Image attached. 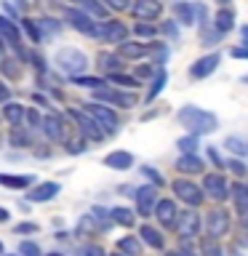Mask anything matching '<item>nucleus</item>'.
<instances>
[{
  "mask_svg": "<svg viewBox=\"0 0 248 256\" xmlns=\"http://www.w3.org/2000/svg\"><path fill=\"white\" fill-rule=\"evenodd\" d=\"M110 80H112L115 86H123V88H134V86H139V80H136V78H126V75H120V72H112Z\"/></svg>",
  "mask_w": 248,
  "mask_h": 256,
  "instance_id": "nucleus-40",
  "label": "nucleus"
},
{
  "mask_svg": "<svg viewBox=\"0 0 248 256\" xmlns=\"http://www.w3.org/2000/svg\"><path fill=\"white\" fill-rule=\"evenodd\" d=\"M152 214H155V219L163 224V227H174V222H176V203L174 200H168V198H163V200H155V206H152Z\"/></svg>",
  "mask_w": 248,
  "mask_h": 256,
  "instance_id": "nucleus-14",
  "label": "nucleus"
},
{
  "mask_svg": "<svg viewBox=\"0 0 248 256\" xmlns=\"http://www.w3.org/2000/svg\"><path fill=\"white\" fill-rule=\"evenodd\" d=\"M0 222H8V211H6L3 206H0Z\"/></svg>",
  "mask_w": 248,
  "mask_h": 256,
  "instance_id": "nucleus-57",
  "label": "nucleus"
},
{
  "mask_svg": "<svg viewBox=\"0 0 248 256\" xmlns=\"http://www.w3.org/2000/svg\"><path fill=\"white\" fill-rule=\"evenodd\" d=\"M227 168L238 176V179H243V176H246V166L240 163V160H227Z\"/></svg>",
  "mask_w": 248,
  "mask_h": 256,
  "instance_id": "nucleus-45",
  "label": "nucleus"
},
{
  "mask_svg": "<svg viewBox=\"0 0 248 256\" xmlns=\"http://www.w3.org/2000/svg\"><path fill=\"white\" fill-rule=\"evenodd\" d=\"M0 70H3V75L6 78H19V67H16V62H11V59H6V62H0Z\"/></svg>",
  "mask_w": 248,
  "mask_h": 256,
  "instance_id": "nucleus-43",
  "label": "nucleus"
},
{
  "mask_svg": "<svg viewBox=\"0 0 248 256\" xmlns=\"http://www.w3.org/2000/svg\"><path fill=\"white\" fill-rule=\"evenodd\" d=\"M203 160H200L195 152H182V158L176 160V171L182 174H203Z\"/></svg>",
  "mask_w": 248,
  "mask_h": 256,
  "instance_id": "nucleus-19",
  "label": "nucleus"
},
{
  "mask_svg": "<svg viewBox=\"0 0 248 256\" xmlns=\"http://www.w3.org/2000/svg\"><path fill=\"white\" fill-rule=\"evenodd\" d=\"M126 24L123 22H115V19H107L104 24L94 30V38L104 40V43H120V40H126Z\"/></svg>",
  "mask_w": 248,
  "mask_h": 256,
  "instance_id": "nucleus-7",
  "label": "nucleus"
},
{
  "mask_svg": "<svg viewBox=\"0 0 248 256\" xmlns=\"http://www.w3.org/2000/svg\"><path fill=\"white\" fill-rule=\"evenodd\" d=\"M40 126H43V131H46L48 139H62V136H64V131H62V120L56 118V115L43 118V120H40Z\"/></svg>",
  "mask_w": 248,
  "mask_h": 256,
  "instance_id": "nucleus-24",
  "label": "nucleus"
},
{
  "mask_svg": "<svg viewBox=\"0 0 248 256\" xmlns=\"http://www.w3.org/2000/svg\"><path fill=\"white\" fill-rule=\"evenodd\" d=\"M134 11L136 19L142 22H150V19H158L160 14H163V6H160V0H134L131 6H128Z\"/></svg>",
  "mask_w": 248,
  "mask_h": 256,
  "instance_id": "nucleus-11",
  "label": "nucleus"
},
{
  "mask_svg": "<svg viewBox=\"0 0 248 256\" xmlns=\"http://www.w3.org/2000/svg\"><path fill=\"white\" fill-rule=\"evenodd\" d=\"M134 32H136V35H139V38H147V40L158 35V30L152 27V24H147V22H142V19H139V22L134 24Z\"/></svg>",
  "mask_w": 248,
  "mask_h": 256,
  "instance_id": "nucleus-37",
  "label": "nucleus"
},
{
  "mask_svg": "<svg viewBox=\"0 0 248 256\" xmlns=\"http://www.w3.org/2000/svg\"><path fill=\"white\" fill-rule=\"evenodd\" d=\"M230 54L235 56V59H246V56H248V51H246V48H232Z\"/></svg>",
  "mask_w": 248,
  "mask_h": 256,
  "instance_id": "nucleus-54",
  "label": "nucleus"
},
{
  "mask_svg": "<svg viewBox=\"0 0 248 256\" xmlns=\"http://www.w3.org/2000/svg\"><path fill=\"white\" fill-rule=\"evenodd\" d=\"M0 144H3V139H0Z\"/></svg>",
  "mask_w": 248,
  "mask_h": 256,
  "instance_id": "nucleus-64",
  "label": "nucleus"
},
{
  "mask_svg": "<svg viewBox=\"0 0 248 256\" xmlns=\"http://www.w3.org/2000/svg\"><path fill=\"white\" fill-rule=\"evenodd\" d=\"M86 112H88V115H91L96 123H99V128H104L107 134L118 131V115H115L110 107H104V104H99V102H91V104L86 107Z\"/></svg>",
  "mask_w": 248,
  "mask_h": 256,
  "instance_id": "nucleus-5",
  "label": "nucleus"
},
{
  "mask_svg": "<svg viewBox=\"0 0 248 256\" xmlns=\"http://www.w3.org/2000/svg\"><path fill=\"white\" fill-rule=\"evenodd\" d=\"M230 198L235 200V208L240 216L248 214V187L246 184H235V187H230Z\"/></svg>",
  "mask_w": 248,
  "mask_h": 256,
  "instance_id": "nucleus-22",
  "label": "nucleus"
},
{
  "mask_svg": "<svg viewBox=\"0 0 248 256\" xmlns=\"http://www.w3.org/2000/svg\"><path fill=\"white\" fill-rule=\"evenodd\" d=\"M70 80H72L75 86H86V88H99V86H104L102 78H88V75H72Z\"/></svg>",
  "mask_w": 248,
  "mask_h": 256,
  "instance_id": "nucleus-36",
  "label": "nucleus"
},
{
  "mask_svg": "<svg viewBox=\"0 0 248 256\" xmlns=\"http://www.w3.org/2000/svg\"><path fill=\"white\" fill-rule=\"evenodd\" d=\"M216 3H227V0H216Z\"/></svg>",
  "mask_w": 248,
  "mask_h": 256,
  "instance_id": "nucleus-61",
  "label": "nucleus"
},
{
  "mask_svg": "<svg viewBox=\"0 0 248 256\" xmlns=\"http://www.w3.org/2000/svg\"><path fill=\"white\" fill-rule=\"evenodd\" d=\"M110 219L115 224H120V227H131V224H134V214L128 211V208H112Z\"/></svg>",
  "mask_w": 248,
  "mask_h": 256,
  "instance_id": "nucleus-31",
  "label": "nucleus"
},
{
  "mask_svg": "<svg viewBox=\"0 0 248 256\" xmlns=\"http://www.w3.org/2000/svg\"><path fill=\"white\" fill-rule=\"evenodd\" d=\"M19 256H43V254H40L38 243H32V240H24V243L19 246Z\"/></svg>",
  "mask_w": 248,
  "mask_h": 256,
  "instance_id": "nucleus-42",
  "label": "nucleus"
},
{
  "mask_svg": "<svg viewBox=\"0 0 248 256\" xmlns=\"http://www.w3.org/2000/svg\"><path fill=\"white\" fill-rule=\"evenodd\" d=\"M232 27H235V11L232 8H222L219 14H216V32H230Z\"/></svg>",
  "mask_w": 248,
  "mask_h": 256,
  "instance_id": "nucleus-25",
  "label": "nucleus"
},
{
  "mask_svg": "<svg viewBox=\"0 0 248 256\" xmlns=\"http://www.w3.org/2000/svg\"><path fill=\"white\" fill-rule=\"evenodd\" d=\"M206 230L211 238H224L230 232V214L224 211V208H214V211H208L206 216Z\"/></svg>",
  "mask_w": 248,
  "mask_h": 256,
  "instance_id": "nucleus-6",
  "label": "nucleus"
},
{
  "mask_svg": "<svg viewBox=\"0 0 248 256\" xmlns=\"http://www.w3.org/2000/svg\"><path fill=\"white\" fill-rule=\"evenodd\" d=\"M118 251H123L126 256H142V243L136 238H123L118 243Z\"/></svg>",
  "mask_w": 248,
  "mask_h": 256,
  "instance_id": "nucleus-30",
  "label": "nucleus"
},
{
  "mask_svg": "<svg viewBox=\"0 0 248 256\" xmlns=\"http://www.w3.org/2000/svg\"><path fill=\"white\" fill-rule=\"evenodd\" d=\"M67 150L72 152V155H80V152L86 150V144H83V142H70V144H67Z\"/></svg>",
  "mask_w": 248,
  "mask_h": 256,
  "instance_id": "nucleus-52",
  "label": "nucleus"
},
{
  "mask_svg": "<svg viewBox=\"0 0 248 256\" xmlns=\"http://www.w3.org/2000/svg\"><path fill=\"white\" fill-rule=\"evenodd\" d=\"M139 235H142V240H144L150 248H163V235H160L155 227H150V224H142Z\"/></svg>",
  "mask_w": 248,
  "mask_h": 256,
  "instance_id": "nucleus-26",
  "label": "nucleus"
},
{
  "mask_svg": "<svg viewBox=\"0 0 248 256\" xmlns=\"http://www.w3.org/2000/svg\"><path fill=\"white\" fill-rule=\"evenodd\" d=\"M163 35H168V38H176V35H179L176 22H163Z\"/></svg>",
  "mask_w": 248,
  "mask_h": 256,
  "instance_id": "nucleus-50",
  "label": "nucleus"
},
{
  "mask_svg": "<svg viewBox=\"0 0 248 256\" xmlns=\"http://www.w3.org/2000/svg\"><path fill=\"white\" fill-rule=\"evenodd\" d=\"M174 227L179 230L182 238H187V240L195 238L198 232H200V214L198 211H182V214H176Z\"/></svg>",
  "mask_w": 248,
  "mask_h": 256,
  "instance_id": "nucleus-9",
  "label": "nucleus"
},
{
  "mask_svg": "<svg viewBox=\"0 0 248 256\" xmlns=\"http://www.w3.org/2000/svg\"><path fill=\"white\" fill-rule=\"evenodd\" d=\"M78 8L83 14H88L91 19H107V6L102 0H75Z\"/></svg>",
  "mask_w": 248,
  "mask_h": 256,
  "instance_id": "nucleus-21",
  "label": "nucleus"
},
{
  "mask_svg": "<svg viewBox=\"0 0 248 256\" xmlns=\"http://www.w3.org/2000/svg\"><path fill=\"white\" fill-rule=\"evenodd\" d=\"M38 27H40V35L48 38V35H56V32H59V22H54V19H40Z\"/></svg>",
  "mask_w": 248,
  "mask_h": 256,
  "instance_id": "nucleus-38",
  "label": "nucleus"
},
{
  "mask_svg": "<svg viewBox=\"0 0 248 256\" xmlns=\"http://www.w3.org/2000/svg\"><path fill=\"white\" fill-rule=\"evenodd\" d=\"M208 158H211V160H214V163H216V166H222V160H219V155H216V150H214V147H211V150H208Z\"/></svg>",
  "mask_w": 248,
  "mask_h": 256,
  "instance_id": "nucleus-55",
  "label": "nucleus"
},
{
  "mask_svg": "<svg viewBox=\"0 0 248 256\" xmlns=\"http://www.w3.org/2000/svg\"><path fill=\"white\" fill-rule=\"evenodd\" d=\"M200 190H203L208 198H214V200H227V198H230V184H227V179H224V176H219V174H208Z\"/></svg>",
  "mask_w": 248,
  "mask_h": 256,
  "instance_id": "nucleus-10",
  "label": "nucleus"
},
{
  "mask_svg": "<svg viewBox=\"0 0 248 256\" xmlns=\"http://www.w3.org/2000/svg\"><path fill=\"white\" fill-rule=\"evenodd\" d=\"M3 118L16 128V126H19L22 120H24V107H22V104H16V102H8L6 107H3Z\"/></svg>",
  "mask_w": 248,
  "mask_h": 256,
  "instance_id": "nucleus-28",
  "label": "nucleus"
},
{
  "mask_svg": "<svg viewBox=\"0 0 248 256\" xmlns=\"http://www.w3.org/2000/svg\"><path fill=\"white\" fill-rule=\"evenodd\" d=\"M219 62H222L219 54H208V56H203V59H198V62L190 67V78H192V80H203V78H208L216 67H219Z\"/></svg>",
  "mask_w": 248,
  "mask_h": 256,
  "instance_id": "nucleus-13",
  "label": "nucleus"
},
{
  "mask_svg": "<svg viewBox=\"0 0 248 256\" xmlns=\"http://www.w3.org/2000/svg\"><path fill=\"white\" fill-rule=\"evenodd\" d=\"M0 184L8 190H24L32 184V176H11V174H0Z\"/></svg>",
  "mask_w": 248,
  "mask_h": 256,
  "instance_id": "nucleus-27",
  "label": "nucleus"
},
{
  "mask_svg": "<svg viewBox=\"0 0 248 256\" xmlns=\"http://www.w3.org/2000/svg\"><path fill=\"white\" fill-rule=\"evenodd\" d=\"M56 195H59V184L56 182H43V184H38L27 198L32 200V203H48V200H54Z\"/></svg>",
  "mask_w": 248,
  "mask_h": 256,
  "instance_id": "nucleus-18",
  "label": "nucleus"
},
{
  "mask_svg": "<svg viewBox=\"0 0 248 256\" xmlns=\"http://www.w3.org/2000/svg\"><path fill=\"white\" fill-rule=\"evenodd\" d=\"M166 83H168V75H166V70H158L155 72V80H152V88H150V94H147V102H152L155 96L166 88Z\"/></svg>",
  "mask_w": 248,
  "mask_h": 256,
  "instance_id": "nucleus-32",
  "label": "nucleus"
},
{
  "mask_svg": "<svg viewBox=\"0 0 248 256\" xmlns=\"http://www.w3.org/2000/svg\"><path fill=\"white\" fill-rule=\"evenodd\" d=\"M142 174L147 176V179H152V184H155V187H163V176H160L155 168H150V166H144L142 168Z\"/></svg>",
  "mask_w": 248,
  "mask_h": 256,
  "instance_id": "nucleus-44",
  "label": "nucleus"
},
{
  "mask_svg": "<svg viewBox=\"0 0 248 256\" xmlns=\"http://www.w3.org/2000/svg\"><path fill=\"white\" fill-rule=\"evenodd\" d=\"M104 166L115 168V171H126V168H131V166H134V155H131V152H123V150L110 152V155L104 158Z\"/></svg>",
  "mask_w": 248,
  "mask_h": 256,
  "instance_id": "nucleus-20",
  "label": "nucleus"
},
{
  "mask_svg": "<svg viewBox=\"0 0 248 256\" xmlns=\"http://www.w3.org/2000/svg\"><path fill=\"white\" fill-rule=\"evenodd\" d=\"M64 16H67V22H70V27H72V30H78V32H83V35H91V38H94L96 22H94L88 14H83L80 8H78V11H75V8H70V11L64 14Z\"/></svg>",
  "mask_w": 248,
  "mask_h": 256,
  "instance_id": "nucleus-15",
  "label": "nucleus"
},
{
  "mask_svg": "<svg viewBox=\"0 0 248 256\" xmlns=\"http://www.w3.org/2000/svg\"><path fill=\"white\" fill-rule=\"evenodd\" d=\"M168 256H182V254H179V251H171V254H168Z\"/></svg>",
  "mask_w": 248,
  "mask_h": 256,
  "instance_id": "nucleus-59",
  "label": "nucleus"
},
{
  "mask_svg": "<svg viewBox=\"0 0 248 256\" xmlns=\"http://www.w3.org/2000/svg\"><path fill=\"white\" fill-rule=\"evenodd\" d=\"M150 51H155V64H163L166 62V56H168V48L166 46H150Z\"/></svg>",
  "mask_w": 248,
  "mask_h": 256,
  "instance_id": "nucleus-46",
  "label": "nucleus"
},
{
  "mask_svg": "<svg viewBox=\"0 0 248 256\" xmlns=\"http://www.w3.org/2000/svg\"><path fill=\"white\" fill-rule=\"evenodd\" d=\"M16 235H27V232H38V224H32V222H24V224H16L14 227Z\"/></svg>",
  "mask_w": 248,
  "mask_h": 256,
  "instance_id": "nucleus-47",
  "label": "nucleus"
},
{
  "mask_svg": "<svg viewBox=\"0 0 248 256\" xmlns=\"http://www.w3.org/2000/svg\"><path fill=\"white\" fill-rule=\"evenodd\" d=\"M24 118H27V123H30L32 128H40V120H43V118H40V112H38V110H30V112H24Z\"/></svg>",
  "mask_w": 248,
  "mask_h": 256,
  "instance_id": "nucleus-48",
  "label": "nucleus"
},
{
  "mask_svg": "<svg viewBox=\"0 0 248 256\" xmlns=\"http://www.w3.org/2000/svg\"><path fill=\"white\" fill-rule=\"evenodd\" d=\"M0 254H3V243H0Z\"/></svg>",
  "mask_w": 248,
  "mask_h": 256,
  "instance_id": "nucleus-62",
  "label": "nucleus"
},
{
  "mask_svg": "<svg viewBox=\"0 0 248 256\" xmlns=\"http://www.w3.org/2000/svg\"><path fill=\"white\" fill-rule=\"evenodd\" d=\"M32 64H35V70L40 72V75H46V62H43V56H32Z\"/></svg>",
  "mask_w": 248,
  "mask_h": 256,
  "instance_id": "nucleus-53",
  "label": "nucleus"
},
{
  "mask_svg": "<svg viewBox=\"0 0 248 256\" xmlns=\"http://www.w3.org/2000/svg\"><path fill=\"white\" fill-rule=\"evenodd\" d=\"M104 6L115 8V11H126V8L131 6V0H104Z\"/></svg>",
  "mask_w": 248,
  "mask_h": 256,
  "instance_id": "nucleus-49",
  "label": "nucleus"
},
{
  "mask_svg": "<svg viewBox=\"0 0 248 256\" xmlns=\"http://www.w3.org/2000/svg\"><path fill=\"white\" fill-rule=\"evenodd\" d=\"M176 24H184V27H192L195 24V6L192 3H176Z\"/></svg>",
  "mask_w": 248,
  "mask_h": 256,
  "instance_id": "nucleus-23",
  "label": "nucleus"
},
{
  "mask_svg": "<svg viewBox=\"0 0 248 256\" xmlns=\"http://www.w3.org/2000/svg\"><path fill=\"white\" fill-rule=\"evenodd\" d=\"M179 150H182V152H195V150H198V136H195V134L182 136V139H179Z\"/></svg>",
  "mask_w": 248,
  "mask_h": 256,
  "instance_id": "nucleus-41",
  "label": "nucleus"
},
{
  "mask_svg": "<svg viewBox=\"0 0 248 256\" xmlns=\"http://www.w3.org/2000/svg\"><path fill=\"white\" fill-rule=\"evenodd\" d=\"M70 118L78 123V128H80V134L83 136H88V139H104V134H102V128H99V123L88 115V112H80V110H70Z\"/></svg>",
  "mask_w": 248,
  "mask_h": 256,
  "instance_id": "nucleus-8",
  "label": "nucleus"
},
{
  "mask_svg": "<svg viewBox=\"0 0 248 256\" xmlns=\"http://www.w3.org/2000/svg\"><path fill=\"white\" fill-rule=\"evenodd\" d=\"M6 99H8V88L0 83V102H6Z\"/></svg>",
  "mask_w": 248,
  "mask_h": 256,
  "instance_id": "nucleus-56",
  "label": "nucleus"
},
{
  "mask_svg": "<svg viewBox=\"0 0 248 256\" xmlns=\"http://www.w3.org/2000/svg\"><path fill=\"white\" fill-rule=\"evenodd\" d=\"M78 256H107V254H104V248H102V246L86 243V246H80V248H78Z\"/></svg>",
  "mask_w": 248,
  "mask_h": 256,
  "instance_id": "nucleus-39",
  "label": "nucleus"
},
{
  "mask_svg": "<svg viewBox=\"0 0 248 256\" xmlns=\"http://www.w3.org/2000/svg\"><path fill=\"white\" fill-rule=\"evenodd\" d=\"M48 256H62V254H48Z\"/></svg>",
  "mask_w": 248,
  "mask_h": 256,
  "instance_id": "nucleus-60",
  "label": "nucleus"
},
{
  "mask_svg": "<svg viewBox=\"0 0 248 256\" xmlns=\"http://www.w3.org/2000/svg\"><path fill=\"white\" fill-rule=\"evenodd\" d=\"M155 200H158V187L155 184H142V187L136 190V211H139L142 216H150Z\"/></svg>",
  "mask_w": 248,
  "mask_h": 256,
  "instance_id": "nucleus-12",
  "label": "nucleus"
},
{
  "mask_svg": "<svg viewBox=\"0 0 248 256\" xmlns=\"http://www.w3.org/2000/svg\"><path fill=\"white\" fill-rule=\"evenodd\" d=\"M200 251H203V256H224L222 246L216 243V238H206L203 243H200Z\"/></svg>",
  "mask_w": 248,
  "mask_h": 256,
  "instance_id": "nucleus-34",
  "label": "nucleus"
},
{
  "mask_svg": "<svg viewBox=\"0 0 248 256\" xmlns=\"http://www.w3.org/2000/svg\"><path fill=\"white\" fill-rule=\"evenodd\" d=\"M224 147H227L232 155H238V158L248 155V144H246V139H240V136H227V139H224Z\"/></svg>",
  "mask_w": 248,
  "mask_h": 256,
  "instance_id": "nucleus-29",
  "label": "nucleus"
},
{
  "mask_svg": "<svg viewBox=\"0 0 248 256\" xmlns=\"http://www.w3.org/2000/svg\"><path fill=\"white\" fill-rule=\"evenodd\" d=\"M152 72H155V67H150V64H139V67H136V78H150Z\"/></svg>",
  "mask_w": 248,
  "mask_h": 256,
  "instance_id": "nucleus-51",
  "label": "nucleus"
},
{
  "mask_svg": "<svg viewBox=\"0 0 248 256\" xmlns=\"http://www.w3.org/2000/svg\"><path fill=\"white\" fill-rule=\"evenodd\" d=\"M171 190L176 192V198L184 200V203L192 206V208L200 206V203H203V198H206V195H203V190H200L198 184H192L190 179H176V182L171 184Z\"/></svg>",
  "mask_w": 248,
  "mask_h": 256,
  "instance_id": "nucleus-4",
  "label": "nucleus"
},
{
  "mask_svg": "<svg viewBox=\"0 0 248 256\" xmlns=\"http://www.w3.org/2000/svg\"><path fill=\"white\" fill-rule=\"evenodd\" d=\"M94 102H110V104H118V107H134L136 104V96L134 94H126L120 88H94Z\"/></svg>",
  "mask_w": 248,
  "mask_h": 256,
  "instance_id": "nucleus-3",
  "label": "nucleus"
},
{
  "mask_svg": "<svg viewBox=\"0 0 248 256\" xmlns=\"http://www.w3.org/2000/svg\"><path fill=\"white\" fill-rule=\"evenodd\" d=\"M0 48H3V38H0Z\"/></svg>",
  "mask_w": 248,
  "mask_h": 256,
  "instance_id": "nucleus-63",
  "label": "nucleus"
},
{
  "mask_svg": "<svg viewBox=\"0 0 248 256\" xmlns=\"http://www.w3.org/2000/svg\"><path fill=\"white\" fill-rule=\"evenodd\" d=\"M99 64L110 72H120V56L118 54H99Z\"/></svg>",
  "mask_w": 248,
  "mask_h": 256,
  "instance_id": "nucleus-33",
  "label": "nucleus"
},
{
  "mask_svg": "<svg viewBox=\"0 0 248 256\" xmlns=\"http://www.w3.org/2000/svg\"><path fill=\"white\" fill-rule=\"evenodd\" d=\"M110 256H126L123 251H115V254H110Z\"/></svg>",
  "mask_w": 248,
  "mask_h": 256,
  "instance_id": "nucleus-58",
  "label": "nucleus"
},
{
  "mask_svg": "<svg viewBox=\"0 0 248 256\" xmlns=\"http://www.w3.org/2000/svg\"><path fill=\"white\" fill-rule=\"evenodd\" d=\"M22 27H24V32L30 35L32 43H40V40H43V35H40V27H38V22H32V19H22Z\"/></svg>",
  "mask_w": 248,
  "mask_h": 256,
  "instance_id": "nucleus-35",
  "label": "nucleus"
},
{
  "mask_svg": "<svg viewBox=\"0 0 248 256\" xmlns=\"http://www.w3.org/2000/svg\"><path fill=\"white\" fill-rule=\"evenodd\" d=\"M56 67L62 72H67V75H83V70L88 67V56L83 51H78V48H62L59 54H56Z\"/></svg>",
  "mask_w": 248,
  "mask_h": 256,
  "instance_id": "nucleus-2",
  "label": "nucleus"
},
{
  "mask_svg": "<svg viewBox=\"0 0 248 256\" xmlns=\"http://www.w3.org/2000/svg\"><path fill=\"white\" fill-rule=\"evenodd\" d=\"M179 123L187 128L190 134H211L216 131V126H219V120H216L214 112H206L200 107H192V104H187V107L179 110Z\"/></svg>",
  "mask_w": 248,
  "mask_h": 256,
  "instance_id": "nucleus-1",
  "label": "nucleus"
},
{
  "mask_svg": "<svg viewBox=\"0 0 248 256\" xmlns=\"http://www.w3.org/2000/svg\"><path fill=\"white\" fill-rule=\"evenodd\" d=\"M0 38L6 40V43H11L16 51H19V56H22V48H19V40H22V32H19V27L8 19V16H0Z\"/></svg>",
  "mask_w": 248,
  "mask_h": 256,
  "instance_id": "nucleus-17",
  "label": "nucleus"
},
{
  "mask_svg": "<svg viewBox=\"0 0 248 256\" xmlns=\"http://www.w3.org/2000/svg\"><path fill=\"white\" fill-rule=\"evenodd\" d=\"M147 54H150V46L139 43V40H120L118 43V56H123V59H142Z\"/></svg>",
  "mask_w": 248,
  "mask_h": 256,
  "instance_id": "nucleus-16",
  "label": "nucleus"
}]
</instances>
